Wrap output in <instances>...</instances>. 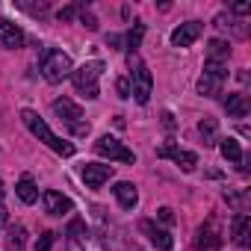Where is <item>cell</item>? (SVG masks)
Segmentation results:
<instances>
[{"mask_svg":"<svg viewBox=\"0 0 251 251\" xmlns=\"http://www.w3.org/2000/svg\"><path fill=\"white\" fill-rule=\"evenodd\" d=\"M115 198H118V204L124 207V210H133L136 204H139V192H136V186L133 183H127V180H121V183H115Z\"/></svg>","mask_w":251,"mask_h":251,"instance_id":"cell-12","label":"cell"},{"mask_svg":"<svg viewBox=\"0 0 251 251\" xmlns=\"http://www.w3.org/2000/svg\"><path fill=\"white\" fill-rule=\"evenodd\" d=\"M142 33H145V27H142V24H136V27L130 30V36H127V48H130V50H136V48H139V42H142Z\"/></svg>","mask_w":251,"mask_h":251,"instance_id":"cell-22","label":"cell"},{"mask_svg":"<svg viewBox=\"0 0 251 251\" xmlns=\"http://www.w3.org/2000/svg\"><path fill=\"white\" fill-rule=\"evenodd\" d=\"M130 80H133V98L139 100V103H148V98H151V86H154V80H151V71L136 59H130Z\"/></svg>","mask_w":251,"mask_h":251,"instance_id":"cell-7","label":"cell"},{"mask_svg":"<svg viewBox=\"0 0 251 251\" xmlns=\"http://www.w3.org/2000/svg\"><path fill=\"white\" fill-rule=\"evenodd\" d=\"M95 154H100V157H109V160H121V163H136V154L130 151V148H124L115 136H100L98 142H95Z\"/></svg>","mask_w":251,"mask_h":251,"instance_id":"cell-6","label":"cell"},{"mask_svg":"<svg viewBox=\"0 0 251 251\" xmlns=\"http://www.w3.org/2000/svg\"><path fill=\"white\" fill-rule=\"evenodd\" d=\"M233 242L242 245V248L251 242V219L245 213H236L233 216Z\"/></svg>","mask_w":251,"mask_h":251,"instance_id":"cell-14","label":"cell"},{"mask_svg":"<svg viewBox=\"0 0 251 251\" xmlns=\"http://www.w3.org/2000/svg\"><path fill=\"white\" fill-rule=\"evenodd\" d=\"M216 242H219V230H216V222H210L207 227H201V230H198L195 245H198V248H207V245H216Z\"/></svg>","mask_w":251,"mask_h":251,"instance_id":"cell-19","label":"cell"},{"mask_svg":"<svg viewBox=\"0 0 251 251\" xmlns=\"http://www.w3.org/2000/svg\"><path fill=\"white\" fill-rule=\"evenodd\" d=\"M157 157H169V160H175L183 172H192V169L198 166V157H195L192 151H180V148H175V145H163V148L157 151Z\"/></svg>","mask_w":251,"mask_h":251,"instance_id":"cell-9","label":"cell"},{"mask_svg":"<svg viewBox=\"0 0 251 251\" xmlns=\"http://www.w3.org/2000/svg\"><path fill=\"white\" fill-rule=\"evenodd\" d=\"M42 198H45V210H48L50 216H62V213H68V210H71V201H68L65 195L53 192V189H48Z\"/></svg>","mask_w":251,"mask_h":251,"instance_id":"cell-13","label":"cell"},{"mask_svg":"<svg viewBox=\"0 0 251 251\" xmlns=\"http://www.w3.org/2000/svg\"><path fill=\"white\" fill-rule=\"evenodd\" d=\"M0 45H3V48H21V45H24L21 27H15L12 21H3V18H0Z\"/></svg>","mask_w":251,"mask_h":251,"instance_id":"cell-11","label":"cell"},{"mask_svg":"<svg viewBox=\"0 0 251 251\" xmlns=\"http://www.w3.org/2000/svg\"><path fill=\"white\" fill-rule=\"evenodd\" d=\"M71 71H74V68H71L68 53H62V50H48V53L42 56V74H45L48 83H62Z\"/></svg>","mask_w":251,"mask_h":251,"instance_id":"cell-3","label":"cell"},{"mask_svg":"<svg viewBox=\"0 0 251 251\" xmlns=\"http://www.w3.org/2000/svg\"><path fill=\"white\" fill-rule=\"evenodd\" d=\"M227 53H230V45L227 42H222V39H213L210 42V62H222V59H227Z\"/></svg>","mask_w":251,"mask_h":251,"instance_id":"cell-20","label":"cell"},{"mask_svg":"<svg viewBox=\"0 0 251 251\" xmlns=\"http://www.w3.org/2000/svg\"><path fill=\"white\" fill-rule=\"evenodd\" d=\"M198 36H201V24H198V21H186V24H180V27L172 33V45H175V48H189Z\"/></svg>","mask_w":251,"mask_h":251,"instance_id":"cell-10","label":"cell"},{"mask_svg":"<svg viewBox=\"0 0 251 251\" xmlns=\"http://www.w3.org/2000/svg\"><path fill=\"white\" fill-rule=\"evenodd\" d=\"M233 12L236 15H248L251 12V3H245V0H242V3H233Z\"/></svg>","mask_w":251,"mask_h":251,"instance_id":"cell-25","label":"cell"},{"mask_svg":"<svg viewBox=\"0 0 251 251\" xmlns=\"http://www.w3.org/2000/svg\"><path fill=\"white\" fill-rule=\"evenodd\" d=\"M21 118H24V124L30 127V133H33V136H39V142H45L50 151H56L59 157H71V154H74V145H71V142H65V139H59V136L48 127V124H45L33 109H24V112H21Z\"/></svg>","mask_w":251,"mask_h":251,"instance_id":"cell-1","label":"cell"},{"mask_svg":"<svg viewBox=\"0 0 251 251\" xmlns=\"http://www.w3.org/2000/svg\"><path fill=\"white\" fill-rule=\"evenodd\" d=\"M15 192H18V198H21L24 204H33V201L39 198V189H36V183H33L30 177H21L18 186H15Z\"/></svg>","mask_w":251,"mask_h":251,"instance_id":"cell-17","label":"cell"},{"mask_svg":"<svg viewBox=\"0 0 251 251\" xmlns=\"http://www.w3.org/2000/svg\"><path fill=\"white\" fill-rule=\"evenodd\" d=\"M216 130H219V127H216L213 118H204V121L198 124V133L204 136V145H216Z\"/></svg>","mask_w":251,"mask_h":251,"instance_id":"cell-21","label":"cell"},{"mask_svg":"<svg viewBox=\"0 0 251 251\" xmlns=\"http://www.w3.org/2000/svg\"><path fill=\"white\" fill-rule=\"evenodd\" d=\"M74 12H77V6H65V9L59 12V18H62V21H68V18H74Z\"/></svg>","mask_w":251,"mask_h":251,"instance_id":"cell-27","label":"cell"},{"mask_svg":"<svg viewBox=\"0 0 251 251\" xmlns=\"http://www.w3.org/2000/svg\"><path fill=\"white\" fill-rule=\"evenodd\" d=\"M225 106H227V112H230L233 118H245V115H248V100H245V95H227Z\"/></svg>","mask_w":251,"mask_h":251,"instance_id":"cell-16","label":"cell"},{"mask_svg":"<svg viewBox=\"0 0 251 251\" xmlns=\"http://www.w3.org/2000/svg\"><path fill=\"white\" fill-rule=\"evenodd\" d=\"M71 251H77V245H71Z\"/></svg>","mask_w":251,"mask_h":251,"instance_id":"cell-29","label":"cell"},{"mask_svg":"<svg viewBox=\"0 0 251 251\" xmlns=\"http://www.w3.org/2000/svg\"><path fill=\"white\" fill-rule=\"evenodd\" d=\"M225 80H227V65H225V62H210V59H207L204 77L198 80V92H201V95H219Z\"/></svg>","mask_w":251,"mask_h":251,"instance_id":"cell-5","label":"cell"},{"mask_svg":"<svg viewBox=\"0 0 251 251\" xmlns=\"http://www.w3.org/2000/svg\"><path fill=\"white\" fill-rule=\"evenodd\" d=\"M103 74V62H86L80 65L77 71H71V80H74V89L86 98H98V80Z\"/></svg>","mask_w":251,"mask_h":251,"instance_id":"cell-2","label":"cell"},{"mask_svg":"<svg viewBox=\"0 0 251 251\" xmlns=\"http://www.w3.org/2000/svg\"><path fill=\"white\" fill-rule=\"evenodd\" d=\"M222 157L225 160H230V163H242V148H239V142L236 139H222Z\"/></svg>","mask_w":251,"mask_h":251,"instance_id":"cell-18","label":"cell"},{"mask_svg":"<svg viewBox=\"0 0 251 251\" xmlns=\"http://www.w3.org/2000/svg\"><path fill=\"white\" fill-rule=\"evenodd\" d=\"M9 222V213H6V207H3V201H0V225H6Z\"/></svg>","mask_w":251,"mask_h":251,"instance_id":"cell-28","label":"cell"},{"mask_svg":"<svg viewBox=\"0 0 251 251\" xmlns=\"http://www.w3.org/2000/svg\"><path fill=\"white\" fill-rule=\"evenodd\" d=\"M50 245H53V233H50V230H48V233H42V239H39V242H36V251H48V248H50Z\"/></svg>","mask_w":251,"mask_h":251,"instance_id":"cell-23","label":"cell"},{"mask_svg":"<svg viewBox=\"0 0 251 251\" xmlns=\"http://www.w3.org/2000/svg\"><path fill=\"white\" fill-rule=\"evenodd\" d=\"M80 175H83V180H86L89 189H100V186L112 177V166H103V163H86Z\"/></svg>","mask_w":251,"mask_h":251,"instance_id":"cell-8","label":"cell"},{"mask_svg":"<svg viewBox=\"0 0 251 251\" xmlns=\"http://www.w3.org/2000/svg\"><path fill=\"white\" fill-rule=\"evenodd\" d=\"M53 112L68 124L74 136H86V133H89V124H83V121H80V118H83V109H80L74 100H68V98L53 100Z\"/></svg>","mask_w":251,"mask_h":251,"instance_id":"cell-4","label":"cell"},{"mask_svg":"<svg viewBox=\"0 0 251 251\" xmlns=\"http://www.w3.org/2000/svg\"><path fill=\"white\" fill-rule=\"evenodd\" d=\"M142 227L148 230V236H151V242H154V245H157L160 251H172V248H175V239H172V233H169V230H160V227H154L151 222H145Z\"/></svg>","mask_w":251,"mask_h":251,"instance_id":"cell-15","label":"cell"},{"mask_svg":"<svg viewBox=\"0 0 251 251\" xmlns=\"http://www.w3.org/2000/svg\"><path fill=\"white\" fill-rule=\"evenodd\" d=\"M118 95H121V98H127V95H130V86H127V80H118Z\"/></svg>","mask_w":251,"mask_h":251,"instance_id":"cell-26","label":"cell"},{"mask_svg":"<svg viewBox=\"0 0 251 251\" xmlns=\"http://www.w3.org/2000/svg\"><path fill=\"white\" fill-rule=\"evenodd\" d=\"M157 216H160L166 225H175V210H172V207H160V210H157Z\"/></svg>","mask_w":251,"mask_h":251,"instance_id":"cell-24","label":"cell"}]
</instances>
